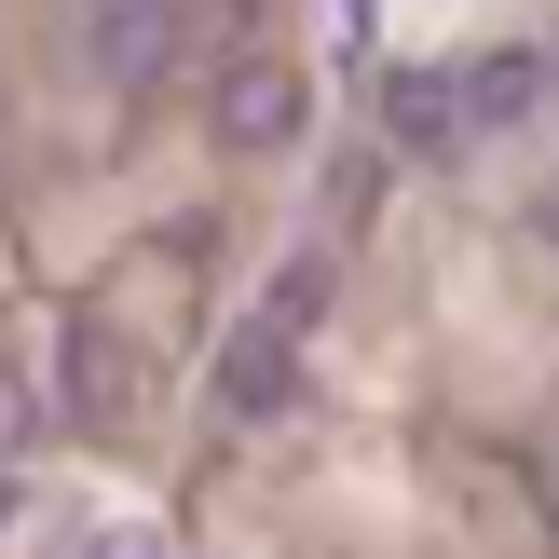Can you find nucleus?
<instances>
[{"mask_svg":"<svg viewBox=\"0 0 559 559\" xmlns=\"http://www.w3.org/2000/svg\"><path fill=\"white\" fill-rule=\"evenodd\" d=\"M69 27H82V69L109 96H164L191 55V0H69Z\"/></svg>","mask_w":559,"mask_h":559,"instance_id":"2","label":"nucleus"},{"mask_svg":"<svg viewBox=\"0 0 559 559\" xmlns=\"http://www.w3.org/2000/svg\"><path fill=\"white\" fill-rule=\"evenodd\" d=\"M260 328L314 342V328H328V260H273V287H260Z\"/></svg>","mask_w":559,"mask_h":559,"instance_id":"7","label":"nucleus"},{"mask_svg":"<svg viewBox=\"0 0 559 559\" xmlns=\"http://www.w3.org/2000/svg\"><path fill=\"white\" fill-rule=\"evenodd\" d=\"M205 409H218V424H246V437L300 424V409H314V369H300V342H287V328H260V314H246L233 342L205 355Z\"/></svg>","mask_w":559,"mask_h":559,"instance_id":"3","label":"nucleus"},{"mask_svg":"<svg viewBox=\"0 0 559 559\" xmlns=\"http://www.w3.org/2000/svg\"><path fill=\"white\" fill-rule=\"evenodd\" d=\"M14 519H27V478H14V464H0V533H14Z\"/></svg>","mask_w":559,"mask_h":559,"instance_id":"10","label":"nucleus"},{"mask_svg":"<svg viewBox=\"0 0 559 559\" xmlns=\"http://www.w3.org/2000/svg\"><path fill=\"white\" fill-rule=\"evenodd\" d=\"M55 559H164V533H136V519H69Z\"/></svg>","mask_w":559,"mask_h":559,"instance_id":"8","label":"nucleus"},{"mask_svg":"<svg viewBox=\"0 0 559 559\" xmlns=\"http://www.w3.org/2000/svg\"><path fill=\"white\" fill-rule=\"evenodd\" d=\"M546 96H559L546 41H506V55H478V69H464V109H478V136H491V123H533Z\"/></svg>","mask_w":559,"mask_h":559,"instance_id":"6","label":"nucleus"},{"mask_svg":"<svg viewBox=\"0 0 559 559\" xmlns=\"http://www.w3.org/2000/svg\"><path fill=\"white\" fill-rule=\"evenodd\" d=\"M205 136H218V151H246V164L300 151V136H314V69H300V55H273V41L218 55V82H205Z\"/></svg>","mask_w":559,"mask_h":559,"instance_id":"1","label":"nucleus"},{"mask_svg":"<svg viewBox=\"0 0 559 559\" xmlns=\"http://www.w3.org/2000/svg\"><path fill=\"white\" fill-rule=\"evenodd\" d=\"M546 69H559V27H546Z\"/></svg>","mask_w":559,"mask_h":559,"instance_id":"11","label":"nucleus"},{"mask_svg":"<svg viewBox=\"0 0 559 559\" xmlns=\"http://www.w3.org/2000/svg\"><path fill=\"white\" fill-rule=\"evenodd\" d=\"M464 136H478V109H464V69H396V82H382V151L451 164Z\"/></svg>","mask_w":559,"mask_h":559,"instance_id":"5","label":"nucleus"},{"mask_svg":"<svg viewBox=\"0 0 559 559\" xmlns=\"http://www.w3.org/2000/svg\"><path fill=\"white\" fill-rule=\"evenodd\" d=\"M14 437H27V382L0 369V464H14Z\"/></svg>","mask_w":559,"mask_h":559,"instance_id":"9","label":"nucleus"},{"mask_svg":"<svg viewBox=\"0 0 559 559\" xmlns=\"http://www.w3.org/2000/svg\"><path fill=\"white\" fill-rule=\"evenodd\" d=\"M55 382H69L82 424H136V396H151V369H136V342L109 314H69V342H55Z\"/></svg>","mask_w":559,"mask_h":559,"instance_id":"4","label":"nucleus"}]
</instances>
